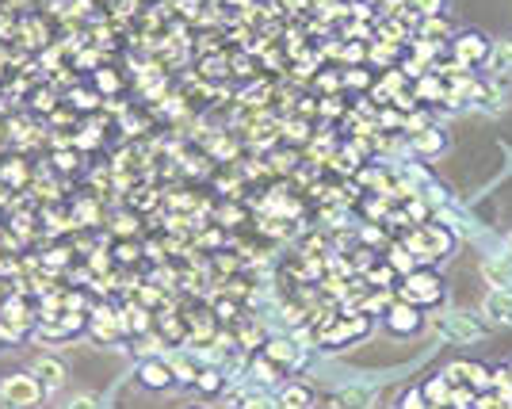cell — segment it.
<instances>
[{
  "instance_id": "cell-24",
  "label": "cell",
  "mask_w": 512,
  "mask_h": 409,
  "mask_svg": "<svg viewBox=\"0 0 512 409\" xmlns=\"http://www.w3.org/2000/svg\"><path fill=\"white\" fill-rule=\"evenodd\" d=\"M241 409H272V402H268L264 394H249V398L241 402Z\"/></svg>"
},
{
  "instance_id": "cell-23",
  "label": "cell",
  "mask_w": 512,
  "mask_h": 409,
  "mask_svg": "<svg viewBox=\"0 0 512 409\" xmlns=\"http://www.w3.org/2000/svg\"><path fill=\"white\" fill-rule=\"evenodd\" d=\"M425 35H440V39H444V35H448V20H440V16H428V20H425Z\"/></svg>"
},
{
  "instance_id": "cell-17",
  "label": "cell",
  "mask_w": 512,
  "mask_h": 409,
  "mask_svg": "<svg viewBox=\"0 0 512 409\" xmlns=\"http://www.w3.org/2000/svg\"><path fill=\"white\" fill-rule=\"evenodd\" d=\"M398 8H402V16H436L440 8H444V0H398Z\"/></svg>"
},
{
  "instance_id": "cell-10",
  "label": "cell",
  "mask_w": 512,
  "mask_h": 409,
  "mask_svg": "<svg viewBox=\"0 0 512 409\" xmlns=\"http://www.w3.org/2000/svg\"><path fill=\"white\" fill-rule=\"evenodd\" d=\"M409 245H413L417 253H432V257H440V253H448V249H451V237L444 234L440 226H425V230H421V237H413Z\"/></svg>"
},
{
  "instance_id": "cell-21",
  "label": "cell",
  "mask_w": 512,
  "mask_h": 409,
  "mask_svg": "<svg viewBox=\"0 0 512 409\" xmlns=\"http://www.w3.org/2000/svg\"><path fill=\"white\" fill-rule=\"evenodd\" d=\"M195 387H199V390H207V394H214V390L222 387V375H218V371H203V375L195 379Z\"/></svg>"
},
{
  "instance_id": "cell-1",
  "label": "cell",
  "mask_w": 512,
  "mask_h": 409,
  "mask_svg": "<svg viewBox=\"0 0 512 409\" xmlns=\"http://www.w3.org/2000/svg\"><path fill=\"white\" fill-rule=\"evenodd\" d=\"M432 333L451 341V345H470V341H482L486 337V325L478 322L470 310H448V314L432 318Z\"/></svg>"
},
{
  "instance_id": "cell-15",
  "label": "cell",
  "mask_w": 512,
  "mask_h": 409,
  "mask_svg": "<svg viewBox=\"0 0 512 409\" xmlns=\"http://www.w3.org/2000/svg\"><path fill=\"white\" fill-rule=\"evenodd\" d=\"M58 409H104V398L92 394V390H73L69 398H62V406Z\"/></svg>"
},
{
  "instance_id": "cell-12",
  "label": "cell",
  "mask_w": 512,
  "mask_h": 409,
  "mask_svg": "<svg viewBox=\"0 0 512 409\" xmlns=\"http://www.w3.org/2000/svg\"><path fill=\"white\" fill-rule=\"evenodd\" d=\"M482 280L490 287H512V257H490L482 264Z\"/></svg>"
},
{
  "instance_id": "cell-14",
  "label": "cell",
  "mask_w": 512,
  "mask_h": 409,
  "mask_svg": "<svg viewBox=\"0 0 512 409\" xmlns=\"http://www.w3.org/2000/svg\"><path fill=\"white\" fill-rule=\"evenodd\" d=\"M444 146H448V138H444V130H432V127H428V130H421V134L413 138V150H417V153H425V157H428V153H440V150H444Z\"/></svg>"
},
{
  "instance_id": "cell-22",
  "label": "cell",
  "mask_w": 512,
  "mask_h": 409,
  "mask_svg": "<svg viewBox=\"0 0 512 409\" xmlns=\"http://www.w3.org/2000/svg\"><path fill=\"white\" fill-rule=\"evenodd\" d=\"M398 409H425V394H421V390H406V394L398 398Z\"/></svg>"
},
{
  "instance_id": "cell-16",
  "label": "cell",
  "mask_w": 512,
  "mask_h": 409,
  "mask_svg": "<svg viewBox=\"0 0 512 409\" xmlns=\"http://www.w3.org/2000/svg\"><path fill=\"white\" fill-rule=\"evenodd\" d=\"M490 69H493V73H512V39H501V43H493Z\"/></svg>"
},
{
  "instance_id": "cell-18",
  "label": "cell",
  "mask_w": 512,
  "mask_h": 409,
  "mask_svg": "<svg viewBox=\"0 0 512 409\" xmlns=\"http://www.w3.org/2000/svg\"><path fill=\"white\" fill-rule=\"evenodd\" d=\"M264 360H268L272 367L295 364V345H291V341H272L268 352H264Z\"/></svg>"
},
{
  "instance_id": "cell-5",
  "label": "cell",
  "mask_w": 512,
  "mask_h": 409,
  "mask_svg": "<svg viewBox=\"0 0 512 409\" xmlns=\"http://www.w3.org/2000/svg\"><path fill=\"white\" fill-rule=\"evenodd\" d=\"M482 318L493 325H512V287H490L482 299Z\"/></svg>"
},
{
  "instance_id": "cell-25",
  "label": "cell",
  "mask_w": 512,
  "mask_h": 409,
  "mask_svg": "<svg viewBox=\"0 0 512 409\" xmlns=\"http://www.w3.org/2000/svg\"><path fill=\"white\" fill-rule=\"evenodd\" d=\"M390 264H394V268H398V272H413V257H406V249H398V253H394V260H390Z\"/></svg>"
},
{
  "instance_id": "cell-26",
  "label": "cell",
  "mask_w": 512,
  "mask_h": 409,
  "mask_svg": "<svg viewBox=\"0 0 512 409\" xmlns=\"http://www.w3.org/2000/svg\"><path fill=\"white\" fill-rule=\"evenodd\" d=\"M505 257H512V234L505 237Z\"/></svg>"
},
{
  "instance_id": "cell-19",
  "label": "cell",
  "mask_w": 512,
  "mask_h": 409,
  "mask_svg": "<svg viewBox=\"0 0 512 409\" xmlns=\"http://www.w3.org/2000/svg\"><path fill=\"white\" fill-rule=\"evenodd\" d=\"M421 394H425V402H428V406H436V402L444 406V402H448V398H451V383H448V379H444V375H436V379H432V383H428V387L421 390Z\"/></svg>"
},
{
  "instance_id": "cell-2",
  "label": "cell",
  "mask_w": 512,
  "mask_h": 409,
  "mask_svg": "<svg viewBox=\"0 0 512 409\" xmlns=\"http://www.w3.org/2000/svg\"><path fill=\"white\" fill-rule=\"evenodd\" d=\"M0 398L8 402V409H39L46 390L31 371H16V375H4L0 379Z\"/></svg>"
},
{
  "instance_id": "cell-9",
  "label": "cell",
  "mask_w": 512,
  "mask_h": 409,
  "mask_svg": "<svg viewBox=\"0 0 512 409\" xmlns=\"http://www.w3.org/2000/svg\"><path fill=\"white\" fill-rule=\"evenodd\" d=\"M375 406V387L367 383H352L333 394V409H371Z\"/></svg>"
},
{
  "instance_id": "cell-27",
  "label": "cell",
  "mask_w": 512,
  "mask_h": 409,
  "mask_svg": "<svg viewBox=\"0 0 512 409\" xmlns=\"http://www.w3.org/2000/svg\"><path fill=\"white\" fill-rule=\"evenodd\" d=\"M0 409H8V402H4V398H0Z\"/></svg>"
},
{
  "instance_id": "cell-20",
  "label": "cell",
  "mask_w": 512,
  "mask_h": 409,
  "mask_svg": "<svg viewBox=\"0 0 512 409\" xmlns=\"http://www.w3.org/2000/svg\"><path fill=\"white\" fill-rule=\"evenodd\" d=\"M169 364H172V375H176V383H195V379H199V371H195V367L188 364L184 356H172Z\"/></svg>"
},
{
  "instance_id": "cell-4",
  "label": "cell",
  "mask_w": 512,
  "mask_h": 409,
  "mask_svg": "<svg viewBox=\"0 0 512 409\" xmlns=\"http://www.w3.org/2000/svg\"><path fill=\"white\" fill-rule=\"evenodd\" d=\"M386 333L390 337H413L417 329H421V310L417 306H409V302H394L390 310H386Z\"/></svg>"
},
{
  "instance_id": "cell-28",
  "label": "cell",
  "mask_w": 512,
  "mask_h": 409,
  "mask_svg": "<svg viewBox=\"0 0 512 409\" xmlns=\"http://www.w3.org/2000/svg\"><path fill=\"white\" fill-rule=\"evenodd\" d=\"M509 375H512V367H509Z\"/></svg>"
},
{
  "instance_id": "cell-3",
  "label": "cell",
  "mask_w": 512,
  "mask_h": 409,
  "mask_svg": "<svg viewBox=\"0 0 512 409\" xmlns=\"http://www.w3.org/2000/svg\"><path fill=\"white\" fill-rule=\"evenodd\" d=\"M455 58L459 65H486L490 62V50L493 43H486V35H478V31H463V35H455Z\"/></svg>"
},
{
  "instance_id": "cell-8",
  "label": "cell",
  "mask_w": 512,
  "mask_h": 409,
  "mask_svg": "<svg viewBox=\"0 0 512 409\" xmlns=\"http://www.w3.org/2000/svg\"><path fill=\"white\" fill-rule=\"evenodd\" d=\"M440 299V280L436 276H425V272H417V276H409V287H406V299L409 306H428V302H436Z\"/></svg>"
},
{
  "instance_id": "cell-11",
  "label": "cell",
  "mask_w": 512,
  "mask_h": 409,
  "mask_svg": "<svg viewBox=\"0 0 512 409\" xmlns=\"http://www.w3.org/2000/svg\"><path fill=\"white\" fill-rule=\"evenodd\" d=\"M444 379H448L451 387H467V383H478V387H482V383H486V367L463 364V360H459V364H451L448 371H444Z\"/></svg>"
},
{
  "instance_id": "cell-6",
  "label": "cell",
  "mask_w": 512,
  "mask_h": 409,
  "mask_svg": "<svg viewBox=\"0 0 512 409\" xmlns=\"http://www.w3.org/2000/svg\"><path fill=\"white\" fill-rule=\"evenodd\" d=\"M31 375L43 383L46 394H54V390L65 387V379H69V371L58 356H35V364H31Z\"/></svg>"
},
{
  "instance_id": "cell-7",
  "label": "cell",
  "mask_w": 512,
  "mask_h": 409,
  "mask_svg": "<svg viewBox=\"0 0 512 409\" xmlns=\"http://www.w3.org/2000/svg\"><path fill=\"white\" fill-rule=\"evenodd\" d=\"M138 383L146 390H169L176 383L169 360H142L138 364Z\"/></svg>"
},
{
  "instance_id": "cell-13",
  "label": "cell",
  "mask_w": 512,
  "mask_h": 409,
  "mask_svg": "<svg viewBox=\"0 0 512 409\" xmlns=\"http://www.w3.org/2000/svg\"><path fill=\"white\" fill-rule=\"evenodd\" d=\"M314 406V390L306 383H291V387L279 394V409H310Z\"/></svg>"
}]
</instances>
